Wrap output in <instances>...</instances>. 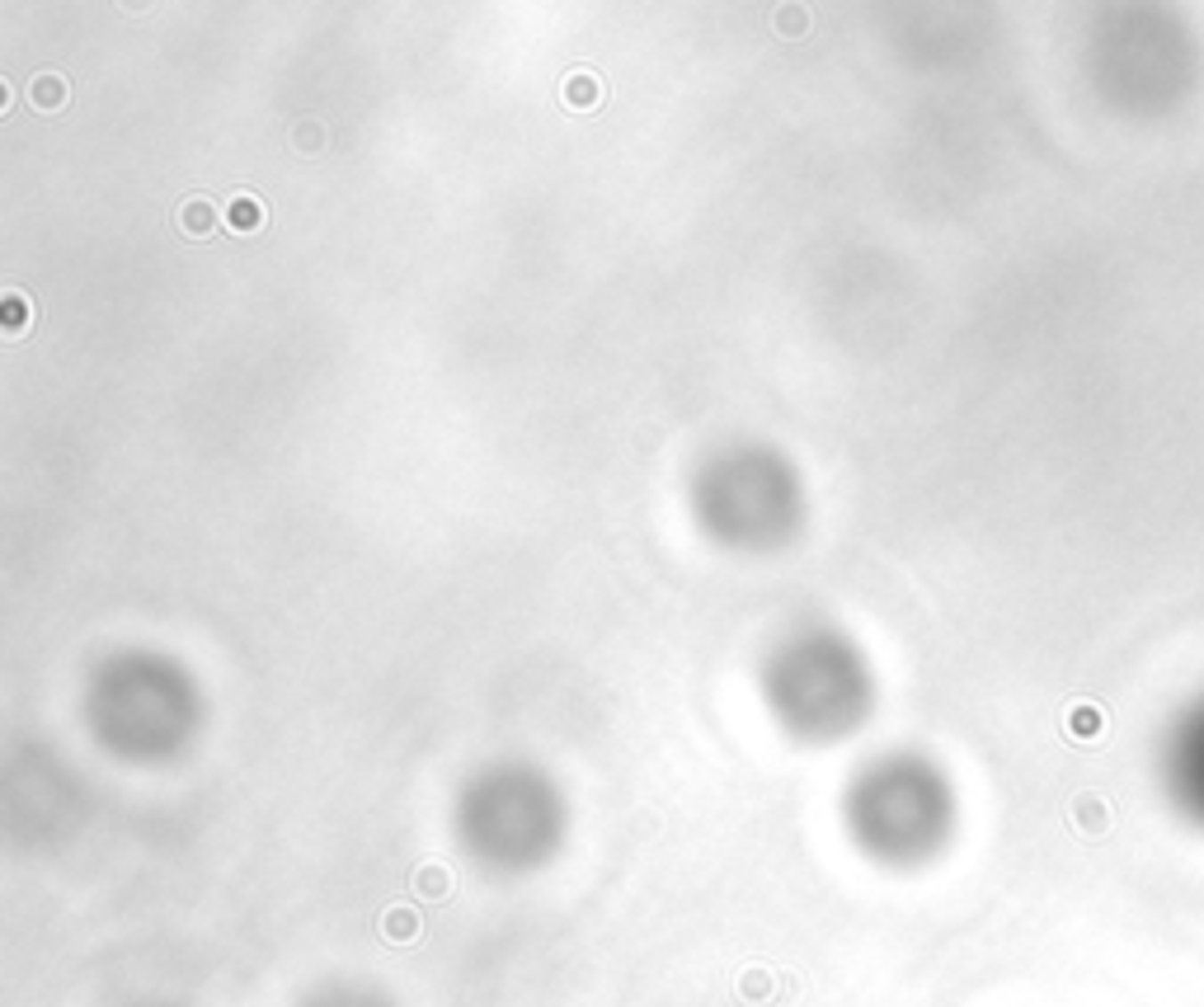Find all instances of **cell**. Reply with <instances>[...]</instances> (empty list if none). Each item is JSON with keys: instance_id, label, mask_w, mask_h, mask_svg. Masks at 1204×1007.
<instances>
[{"instance_id": "1", "label": "cell", "mask_w": 1204, "mask_h": 1007, "mask_svg": "<svg viewBox=\"0 0 1204 1007\" xmlns=\"http://www.w3.org/2000/svg\"><path fill=\"white\" fill-rule=\"evenodd\" d=\"M856 843L889 866H913L932 857L950 833V800L941 782L913 777V772H889L856 796L852 810Z\"/></svg>"}, {"instance_id": "2", "label": "cell", "mask_w": 1204, "mask_h": 1007, "mask_svg": "<svg viewBox=\"0 0 1204 1007\" xmlns=\"http://www.w3.org/2000/svg\"><path fill=\"white\" fill-rule=\"evenodd\" d=\"M466 843L494 871H527L551 852L555 819L541 810L532 796H522V791L518 796L489 791V796L466 815Z\"/></svg>"}, {"instance_id": "3", "label": "cell", "mask_w": 1204, "mask_h": 1007, "mask_svg": "<svg viewBox=\"0 0 1204 1007\" xmlns=\"http://www.w3.org/2000/svg\"><path fill=\"white\" fill-rule=\"evenodd\" d=\"M306 1007H391L382 994H372V988H358V984H335V988H325V994H316Z\"/></svg>"}, {"instance_id": "4", "label": "cell", "mask_w": 1204, "mask_h": 1007, "mask_svg": "<svg viewBox=\"0 0 1204 1007\" xmlns=\"http://www.w3.org/2000/svg\"><path fill=\"white\" fill-rule=\"evenodd\" d=\"M179 222H184V231H193V236H212V226H217V217H212V203H203V198L184 203Z\"/></svg>"}, {"instance_id": "5", "label": "cell", "mask_w": 1204, "mask_h": 1007, "mask_svg": "<svg viewBox=\"0 0 1204 1007\" xmlns=\"http://www.w3.org/2000/svg\"><path fill=\"white\" fill-rule=\"evenodd\" d=\"M226 222L236 231H255V226H263V207L255 203V198H236V203L226 207Z\"/></svg>"}, {"instance_id": "6", "label": "cell", "mask_w": 1204, "mask_h": 1007, "mask_svg": "<svg viewBox=\"0 0 1204 1007\" xmlns=\"http://www.w3.org/2000/svg\"><path fill=\"white\" fill-rule=\"evenodd\" d=\"M61 80L57 76H43V80H33V104H43V109H57L61 104Z\"/></svg>"}, {"instance_id": "7", "label": "cell", "mask_w": 1204, "mask_h": 1007, "mask_svg": "<svg viewBox=\"0 0 1204 1007\" xmlns=\"http://www.w3.org/2000/svg\"><path fill=\"white\" fill-rule=\"evenodd\" d=\"M565 99H570V104H579V109L593 104V99H598V94H593V80L588 76H574L570 85H565Z\"/></svg>"}, {"instance_id": "8", "label": "cell", "mask_w": 1204, "mask_h": 1007, "mask_svg": "<svg viewBox=\"0 0 1204 1007\" xmlns=\"http://www.w3.org/2000/svg\"><path fill=\"white\" fill-rule=\"evenodd\" d=\"M781 28H786V33H790V28H796V33H800V28H804V20H800V10H781Z\"/></svg>"}]
</instances>
